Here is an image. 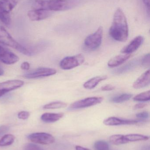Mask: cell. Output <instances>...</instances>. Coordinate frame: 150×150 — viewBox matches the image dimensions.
I'll return each instance as SVG.
<instances>
[{
    "mask_svg": "<svg viewBox=\"0 0 150 150\" xmlns=\"http://www.w3.org/2000/svg\"><path fill=\"white\" fill-rule=\"evenodd\" d=\"M57 71L54 69L49 68H41L32 72L24 75L23 77L27 79H36L45 77L55 74Z\"/></svg>",
    "mask_w": 150,
    "mask_h": 150,
    "instance_id": "obj_9",
    "label": "cell"
},
{
    "mask_svg": "<svg viewBox=\"0 0 150 150\" xmlns=\"http://www.w3.org/2000/svg\"><path fill=\"white\" fill-rule=\"evenodd\" d=\"M52 12L43 9H33L29 11L27 16L30 20L32 21H38L44 20L50 16Z\"/></svg>",
    "mask_w": 150,
    "mask_h": 150,
    "instance_id": "obj_12",
    "label": "cell"
},
{
    "mask_svg": "<svg viewBox=\"0 0 150 150\" xmlns=\"http://www.w3.org/2000/svg\"><path fill=\"white\" fill-rule=\"evenodd\" d=\"M136 116L137 118L140 119V120H143L148 119L149 117V113L148 112H143L137 113L136 115Z\"/></svg>",
    "mask_w": 150,
    "mask_h": 150,
    "instance_id": "obj_31",
    "label": "cell"
},
{
    "mask_svg": "<svg viewBox=\"0 0 150 150\" xmlns=\"http://www.w3.org/2000/svg\"><path fill=\"white\" fill-rule=\"evenodd\" d=\"M30 115L29 112L27 111H21L18 114V117L19 119L22 120H26L29 118Z\"/></svg>",
    "mask_w": 150,
    "mask_h": 150,
    "instance_id": "obj_30",
    "label": "cell"
},
{
    "mask_svg": "<svg viewBox=\"0 0 150 150\" xmlns=\"http://www.w3.org/2000/svg\"><path fill=\"white\" fill-rule=\"evenodd\" d=\"M107 78V76L106 75L94 77L85 82L84 83L83 87L88 90L94 89L100 82L106 80Z\"/></svg>",
    "mask_w": 150,
    "mask_h": 150,
    "instance_id": "obj_16",
    "label": "cell"
},
{
    "mask_svg": "<svg viewBox=\"0 0 150 150\" xmlns=\"http://www.w3.org/2000/svg\"><path fill=\"white\" fill-rule=\"evenodd\" d=\"M75 148L76 150H91L90 149L84 148V147H82L81 146H78V145L75 146Z\"/></svg>",
    "mask_w": 150,
    "mask_h": 150,
    "instance_id": "obj_37",
    "label": "cell"
},
{
    "mask_svg": "<svg viewBox=\"0 0 150 150\" xmlns=\"http://www.w3.org/2000/svg\"><path fill=\"white\" fill-rule=\"evenodd\" d=\"M103 33L104 29L100 26L95 33L87 36L84 42L85 47L89 51H95L98 49L102 43Z\"/></svg>",
    "mask_w": 150,
    "mask_h": 150,
    "instance_id": "obj_4",
    "label": "cell"
},
{
    "mask_svg": "<svg viewBox=\"0 0 150 150\" xmlns=\"http://www.w3.org/2000/svg\"><path fill=\"white\" fill-rule=\"evenodd\" d=\"M85 58L82 54H78L75 56H67L61 60L60 66L63 70H70L77 67L84 63Z\"/></svg>",
    "mask_w": 150,
    "mask_h": 150,
    "instance_id": "obj_6",
    "label": "cell"
},
{
    "mask_svg": "<svg viewBox=\"0 0 150 150\" xmlns=\"http://www.w3.org/2000/svg\"><path fill=\"white\" fill-rule=\"evenodd\" d=\"M131 54H122L111 59L107 63L109 67L115 68L122 65L131 57Z\"/></svg>",
    "mask_w": 150,
    "mask_h": 150,
    "instance_id": "obj_15",
    "label": "cell"
},
{
    "mask_svg": "<svg viewBox=\"0 0 150 150\" xmlns=\"http://www.w3.org/2000/svg\"><path fill=\"white\" fill-rule=\"evenodd\" d=\"M147 106V105L145 103H140L136 104L135 105L134 107V110H137V109H142L144 108L145 107Z\"/></svg>",
    "mask_w": 150,
    "mask_h": 150,
    "instance_id": "obj_35",
    "label": "cell"
},
{
    "mask_svg": "<svg viewBox=\"0 0 150 150\" xmlns=\"http://www.w3.org/2000/svg\"><path fill=\"white\" fill-rule=\"evenodd\" d=\"M63 116L64 114L63 113H45L41 115V119L42 121L46 123H53L58 121Z\"/></svg>",
    "mask_w": 150,
    "mask_h": 150,
    "instance_id": "obj_17",
    "label": "cell"
},
{
    "mask_svg": "<svg viewBox=\"0 0 150 150\" xmlns=\"http://www.w3.org/2000/svg\"><path fill=\"white\" fill-rule=\"evenodd\" d=\"M150 83V70L149 69L141 75L134 82L133 87L136 89H141L149 85Z\"/></svg>",
    "mask_w": 150,
    "mask_h": 150,
    "instance_id": "obj_13",
    "label": "cell"
},
{
    "mask_svg": "<svg viewBox=\"0 0 150 150\" xmlns=\"http://www.w3.org/2000/svg\"><path fill=\"white\" fill-rule=\"evenodd\" d=\"M141 63L144 67L149 68L150 66V53L145 54L141 60Z\"/></svg>",
    "mask_w": 150,
    "mask_h": 150,
    "instance_id": "obj_28",
    "label": "cell"
},
{
    "mask_svg": "<svg viewBox=\"0 0 150 150\" xmlns=\"http://www.w3.org/2000/svg\"><path fill=\"white\" fill-rule=\"evenodd\" d=\"M134 101H140V102H146L149 101L150 100V91H146L144 92L141 93L133 98Z\"/></svg>",
    "mask_w": 150,
    "mask_h": 150,
    "instance_id": "obj_25",
    "label": "cell"
},
{
    "mask_svg": "<svg viewBox=\"0 0 150 150\" xmlns=\"http://www.w3.org/2000/svg\"><path fill=\"white\" fill-rule=\"evenodd\" d=\"M20 67H21V69H23V70H28L30 69V64L29 62H24L22 63Z\"/></svg>",
    "mask_w": 150,
    "mask_h": 150,
    "instance_id": "obj_33",
    "label": "cell"
},
{
    "mask_svg": "<svg viewBox=\"0 0 150 150\" xmlns=\"http://www.w3.org/2000/svg\"><path fill=\"white\" fill-rule=\"evenodd\" d=\"M104 98L101 97H92L85 98L75 101L69 107V110H75L90 107L100 104L103 101Z\"/></svg>",
    "mask_w": 150,
    "mask_h": 150,
    "instance_id": "obj_5",
    "label": "cell"
},
{
    "mask_svg": "<svg viewBox=\"0 0 150 150\" xmlns=\"http://www.w3.org/2000/svg\"><path fill=\"white\" fill-rule=\"evenodd\" d=\"M9 130V127L6 126H0V136L7 133Z\"/></svg>",
    "mask_w": 150,
    "mask_h": 150,
    "instance_id": "obj_34",
    "label": "cell"
},
{
    "mask_svg": "<svg viewBox=\"0 0 150 150\" xmlns=\"http://www.w3.org/2000/svg\"><path fill=\"white\" fill-rule=\"evenodd\" d=\"M21 0H1L0 13L10 14Z\"/></svg>",
    "mask_w": 150,
    "mask_h": 150,
    "instance_id": "obj_14",
    "label": "cell"
},
{
    "mask_svg": "<svg viewBox=\"0 0 150 150\" xmlns=\"http://www.w3.org/2000/svg\"><path fill=\"white\" fill-rule=\"evenodd\" d=\"M141 62V61L138 59H134L131 61L130 62L128 63L126 65H124L122 67L117 69L114 71V74L120 75L124 74L126 72H129L130 70H132L133 69H134L136 66L139 64V62Z\"/></svg>",
    "mask_w": 150,
    "mask_h": 150,
    "instance_id": "obj_18",
    "label": "cell"
},
{
    "mask_svg": "<svg viewBox=\"0 0 150 150\" xmlns=\"http://www.w3.org/2000/svg\"><path fill=\"white\" fill-rule=\"evenodd\" d=\"M125 138L127 143H129L139 141H148L149 139V137L138 134H129L125 135Z\"/></svg>",
    "mask_w": 150,
    "mask_h": 150,
    "instance_id": "obj_20",
    "label": "cell"
},
{
    "mask_svg": "<svg viewBox=\"0 0 150 150\" xmlns=\"http://www.w3.org/2000/svg\"><path fill=\"white\" fill-rule=\"evenodd\" d=\"M144 38L143 36H137L128 45L123 47L121 53L126 54H131L138 50L140 47L143 44Z\"/></svg>",
    "mask_w": 150,
    "mask_h": 150,
    "instance_id": "obj_10",
    "label": "cell"
},
{
    "mask_svg": "<svg viewBox=\"0 0 150 150\" xmlns=\"http://www.w3.org/2000/svg\"><path fill=\"white\" fill-rule=\"evenodd\" d=\"M144 4L148 10L149 13L150 12V0H143Z\"/></svg>",
    "mask_w": 150,
    "mask_h": 150,
    "instance_id": "obj_36",
    "label": "cell"
},
{
    "mask_svg": "<svg viewBox=\"0 0 150 150\" xmlns=\"http://www.w3.org/2000/svg\"><path fill=\"white\" fill-rule=\"evenodd\" d=\"M67 104L62 101H54L46 104L43 106L45 109H55L63 108L67 106Z\"/></svg>",
    "mask_w": 150,
    "mask_h": 150,
    "instance_id": "obj_24",
    "label": "cell"
},
{
    "mask_svg": "<svg viewBox=\"0 0 150 150\" xmlns=\"http://www.w3.org/2000/svg\"><path fill=\"white\" fill-rule=\"evenodd\" d=\"M24 84L23 81L18 79L8 80L0 83V98L7 93L22 87Z\"/></svg>",
    "mask_w": 150,
    "mask_h": 150,
    "instance_id": "obj_8",
    "label": "cell"
},
{
    "mask_svg": "<svg viewBox=\"0 0 150 150\" xmlns=\"http://www.w3.org/2000/svg\"><path fill=\"white\" fill-rule=\"evenodd\" d=\"M74 0H37L33 3V9L49 11H62L73 8L75 5Z\"/></svg>",
    "mask_w": 150,
    "mask_h": 150,
    "instance_id": "obj_2",
    "label": "cell"
},
{
    "mask_svg": "<svg viewBox=\"0 0 150 150\" xmlns=\"http://www.w3.org/2000/svg\"><path fill=\"white\" fill-rule=\"evenodd\" d=\"M95 150H109V146L105 141L99 140L95 142L94 144Z\"/></svg>",
    "mask_w": 150,
    "mask_h": 150,
    "instance_id": "obj_26",
    "label": "cell"
},
{
    "mask_svg": "<svg viewBox=\"0 0 150 150\" xmlns=\"http://www.w3.org/2000/svg\"><path fill=\"white\" fill-rule=\"evenodd\" d=\"M23 150H45L40 146L32 143H27L24 146Z\"/></svg>",
    "mask_w": 150,
    "mask_h": 150,
    "instance_id": "obj_29",
    "label": "cell"
},
{
    "mask_svg": "<svg viewBox=\"0 0 150 150\" xmlns=\"http://www.w3.org/2000/svg\"><path fill=\"white\" fill-rule=\"evenodd\" d=\"M28 140L35 144L47 145L54 142V137L48 133H35L31 134L27 136Z\"/></svg>",
    "mask_w": 150,
    "mask_h": 150,
    "instance_id": "obj_7",
    "label": "cell"
},
{
    "mask_svg": "<svg viewBox=\"0 0 150 150\" xmlns=\"http://www.w3.org/2000/svg\"><path fill=\"white\" fill-rule=\"evenodd\" d=\"M0 44L12 47L25 55H32L31 51L17 42L3 26L0 25Z\"/></svg>",
    "mask_w": 150,
    "mask_h": 150,
    "instance_id": "obj_3",
    "label": "cell"
},
{
    "mask_svg": "<svg viewBox=\"0 0 150 150\" xmlns=\"http://www.w3.org/2000/svg\"><path fill=\"white\" fill-rule=\"evenodd\" d=\"M110 142L115 145L128 143L125 138V135L121 134L113 135L111 136L109 138Z\"/></svg>",
    "mask_w": 150,
    "mask_h": 150,
    "instance_id": "obj_22",
    "label": "cell"
},
{
    "mask_svg": "<svg viewBox=\"0 0 150 150\" xmlns=\"http://www.w3.org/2000/svg\"><path fill=\"white\" fill-rule=\"evenodd\" d=\"M4 74V71L3 69L0 68V76H2Z\"/></svg>",
    "mask_w": 150,
    "mask_h": 150,
    "instance_id": "obj_38",
    "label": "cell"
},
{
    "mask_svg": "<svg viewBox=\"0 0 150 150\" xmlns=\"http://www.w3.org/2000/svg\"><path fill=\"white\" fill-rule=\"evenodd\" d=\"M132 97L133 95L130 93H123L113 97L110 100V101L116 104L122 103L129 100Z\"/></svg>",
    "mask_w": 150,
    "mask_h": 150,
    "instance_id": "obj_21",
    "label": "cell"
},
{
    "mask_svg": "<svg viewBox=\"0 0 150 150\" xmlns=\"http://www.w3.org/2000/svg\"><path fill=\"white\" fill-rule=\"evenodd\" d=\"M111 38L116 41L124 42L129 36V29L127 18L121 9L116 10L114 16L112 23L109 30Z\"/></svg>",
    "mask_w": 150,
    "mask_h": 150,
    "instance_id": "obj_1",
    "label": "cell"
},
{
    "mask_svg": "<svg viewBox=\"0 0 150 150\" xmlns=\"http://www.w3.org/2000/svg\"><path fill=\"white\" fill-rule=\"evenodd\" d=\"M138 122L136 120H124L115 117H110L104 120L103 123L108 126L135 125Z\"/></svg>",
    "mask_w": 150,
    "mask_h": 150,
    "instance_id": "obj_11",
    "label": "cell"
},
{
    "mask_svg": "<svg viewBox=\"0 0 150 150\" xmlns=\"http://www.w3.org/2000/svg\"><path fill=\"white\" fill-rule=\"evenodd\" d=\"M0 20L4 24L9 25L11 21L10 15L7 13H0Z\"/></svg>",
    "mask_w": 150,
    "mask_h": 150,
    "instance_id": "obj_27",
    "label": "cell"
},
{
    "mask_svg": "<svg viewBox=\"0 0 150 150\" xmlns=\"http://www.w3.org/2000/svg\"><path fill=\"white\" fill-rule=\"evenodd\" d=\"M115 87L114 86L111 84H106L103 86L101 87V91H109L115 90Z\"/></svg>",
    "mask_w": 150,
    "mask_h": 150,
    "instance_id": "obj_32",
    "label": "cell"
},
{
    "mask_svg": "<svg viewBox=\"0 0 150 150\" xmlns=\"http://www.w3.org/2000/svg\"><path fill=\"white\" fill-rule=\"evenodd\" d=\"M18 57L12 52L7 50L6 52L0 58V60L7 65H12L18 61Z\"/></svg>",
    "mask_w": 150,
    "mask_h": 150,
    "instance_id": "obj_19",
    "label": "cell"
},
{
    "mask_svg": "<svg viewBox=\"0 0 150 150\" xmlns=\"http://www.w3.org/2000/svg\"><path fill=\"white\" fill-rule=\"evenodd\" d=\"M15 137L13 135H5L0 139V147H6L11 145L15 141Z\"/></svg>",
    "mask_w": 150,
    "mask_h": 150,
    "instance_id": "obj_23",
    "label": "cell"
}]
</instances>
